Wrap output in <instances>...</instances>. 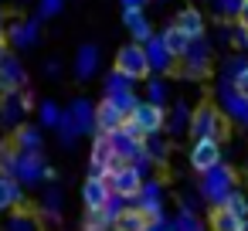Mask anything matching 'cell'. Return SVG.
<instances>
[{
	"mask_svg": "<svg viewBox=\"0 0 248 231\" xmlns=\"http://www.w3.org/2000/svg\"><path fill=\"white\" fill-rule=\"evenodd\" d=\"M194 139H228V119L214 102H201L190 116V129Z\"/></svg>",
	"mask_w": 248,
	"mask_h": 231,
	"instance_id": "cell-1",
	"label": "cell"
},
{
	"mask_svg": "<svg viewBox=\"0 0 248 231\" xmlns=\"http://www.w3.org/2000/svg\"><path fill=\"white\" fill-rule=\"evenodd\" d=\"M109 139H112V146H116V153H119V160H123V163H136V160H143V156H146V136L136 129V123H133V119H126L119 129H112V133H109Z\"/></svg>",
	"mask_w": 248,
	"mask_h": 231,
	"instance_id": "cell-2",
	"label": "cell"
},
{
	"mask_svg": "<svg viewBox=\"0 0 248 231\" xmlns=\"http://www.w3.org/2000/svg\"><path fill=\"white\" fill-rule=\"evenodd\" d=\"M31 109H34V95L28 89L11 92V95H0V126H7V129L24 126V116Z\"/></svg>",
	"mask_w": 248,
	"mask_h": 231,
	"instance_id": "cell-3",
	"label": "cell"
},
{
	"mask_svg": "<svg viewBox=\"0 0 248 231\" xmlns=\"http://www.w3.org/2000/svg\"><path fill=\"white\" fill-rule=\"evenodd\" d=\"M116 68L119 72H126L133 82H143V78H150V58H146V48L143 45H136V41H129V45H123L119 51H116Z\"/></svg>",
	"mask_w": 248,
	"mask_h": 231,
	"instance_id": "cell-4",
	"label": "cell"
},
{
	"mask_svg": "<svg viewBox=\"0 0 248 231\" xmlns=\"http://www.w3.org/2000/svg\"><path fill=\"white\" fill-rule=\"evenodd\" d=\"M119 163H123V160H119L112 139H109L106 133H95V139H92V153H89V173H95V177H109Z\"/></svg>",
	"mask_w": 248,
	"mask_h": 231,
	"instance_id": "cell-5",
	"label": "cell"
},
{
	"mask_svg": "<svg viewBox=\"0 0 248 231\" xmlns=\"http://www.w3.org/2000/svg\"><path fill=\"white\" fill-rule=\"evenodd\" d=\"M109 184H112V194L126 197V200H136L143 194V170L136 163H119L112 173H109Z\"/></svg>",
	"mask_w": 248,
	"mask_h": 231,
	"instance_id": "cell-6",
	"label": "cell"
},
{
	"mask_svg": "<svg viewBox=\"0 0 248 231\" xmlns=\"http://www.w3.org/2000/svg\"><path fill=\"white\" fill-rule=\"evenodd\" d=\"M180 75L184 78H190V82H201V78H207L211 75V48H207V41L201 38V41H194L190 45V51L180 58Z\"/></svg>",
	"mask_w": 248,
	"mask_h": 231,
	"instance_id": "cell-7",
	"label": "cell"
},
{
	"mask_svg": "<svg viewBox=\"0 0 248 231\" xmlns=\"http://www.w3.org/2000/svg\"><path fill=\"white\" fill-rule=\"evenodd\" d=\"M129 119L136 123V129H140L143 136H160L163 126H167L163 106H156V102H150V99H140V106L129 112Z\"/></svg>",
	"mask_w": 248,
	"mask_h": 231,
	"instance_id": "cell-8",
	"label": "cell"
},
{
	"mask_svg": "<svg viewBox=\"0 0 248 231\" xmlns=\"http://www.w3.org/2000/svg\"><path fill=\"white\" fill-rule=\"evenodd\" d=\"M21 89H28V72H24L21 58L14 51H7L4 62H0V95H11Z\"/></svg>",
	"mask_w": 248,
	"mask_h": 231,
	"instance_id": "cell-9",
	"label": "cell"
},
{
	"mask_svg": "<svg viewBox=\"0 0 248 231\" xmlns=\"http://www.w3.org/2000/svg\"><path fill=\"white\" fill-rule=\"evenodd\" d=\"M231 190H234V173H231L228 167H214V170L204 173V197H207V200L224 204Z\"/></svg>",
	"mask_w": 248,
	"mask_h": 231,
	"instance_id": "cell-10",
	"label": "cell"
},
{
	"mask_svg": "<svg viewBox=\"0 0 248 231\" xmlns=\"http://www.w3.org/2000/svg\"><path fill=\"white\" fill-rule=\"evenodd\" d=\"M190 167H194L197 173H207V170L221 167V139H194Z\"/></svg>",
	"mask_w": 248,
	"mask_h": 231,
	"instance_id": "cell-11",
	"label": "cell"
},
{
	"mask_svg": "<svg viewBox=\"0 0 248 231\" xmlns=\"http://www.w3.org/2000/svg\"><path fill=\"white\" fill-rule=\"evenodd\" d=\"M129 119V112H123L119 106H116V99H109V95H102V102H95V133H112V129H119L123 123Z\"/></svg>",
	"mask_w": 248,
	"mask_h": 231,
	"instance_id": "cell-12",
	"label": "cell"
},
{
	"mask_svg": "<svg viewBox=\"0 0 248 231\" xmlns=\"http://www.w3.org/2000/svg\"><path fill=\"white\" fill-rule=\"evenodd\" d=\"M109 200H112V184H109V177H95V173H89V180L82 184V204H85V211L106 207Z\"/></svg>",
	"mask_w": 248,
	"mask_h": 231,
	"instance_id": "cell-13",
	"label": "cell"
},
{
	"mask_svg": "<svg viewBox=\"0 0 248 231\" xmlns=\"http://www.w3.org/2000/svg\"><path fill=\"white\" fill-rule=\"evenodd\" d=\"M51 180V167L41 160V153H21V163H17V180L21 184H38V180Z\"/></svg>",
	"mask_w": 248,
	"mask_h": 231,
	"instance_id": "cell-14",
	"label": "cell"
},
{
	"mask_svg": "<svg viewBox=\"0 0 248 231\" xmlns=\"http://www.w3.org/2000/svg\"><path fill=\"white\" fill-rule=\"evenodd\" d=\"M207 224L211 231H248V221H241L228 204H214L207 214Z\"/></svg>",
	"mask_w": 248,
	"mask_h": 231,
	"instance_id": "cell-15",
	"label": "cell"
},
{
	"mask_svg": "<svg viewBox=\"0 0 248 231\" xmlns=\"http://www.w3.org/2000/svg\"><path fill=\"white\" fill-rule=\"evenodd\" d=\"M146 58H150V68L156 72V75H167V72H173V65H177V58L167 51V45H163V38H150L146 45Z\"/></svg>",
	"mask_w": 248,
	"mask_h": 231,
	"instance_id": "cell-16",
	"label": "cell"
},
{
	"mask_svg": "<svg viewBox=\"0 0 248 231\" xmlns=\"http://www.w3.org/2000/svg\"><path fill=\"white\" fill-rule=\"evenodd\" d=\"M38 38H41V31H38V21H34V17H31V21H14V24L7 28L11 48H31V45H38Z\"/></svg>",
	"mask_w": 248,
	"mask_h": 231,
	"instance_id": "cell-17",
	"label": "cell"
},
{
	"mask_svg": "<svg viewBox=\"0 0 248 231\" xmlns=\"http://www.w3.org/2000/svg\"><path fill=\"white\" fill-rule=\"evenodd\" d=\"M65 112L72 116V123H75L78 136H82V133H95V106H92L89 99H75Z\"/></svg>",
	"mask_w": 248,
	"mask_h": 231,
	"instance_id": "cell-18",
	"label": "cell"
},
{
	"mask_svg": "<svg viewBox=\"0 0 248 231\" xmlns=\"http://www.w3.org/2000/svg\"><path fill=\"white\" fill-rule=\"evenodd\" d=\"M190 41H201L204 38V31H207V24H204V14L197 11V7H184L180 14H177V21H173Z\"/></svg>",
	"mask_w": 248,
	"mask_h": 231,
	"instance_id": "cell-19",
	"label": "cell"
},
{
	"mask_svg": "<svg viewBox=\"0 0 248 231\" xmlns=\"http://www.w3.org/2000/svg\"><path fill=\"white\" fill-rule=\"evenodd\" d=\"M123 24H126V31H129V38L136 45H146L153 38V24L146 21L143 11H123Z\"/></svg>",
	"mask_w": 248,
	"mask_h": 231,
	"instance_id": "cell-20",
	"label": "cell"
},
{
	"mask_svg": "<svg viewBox=\"0 0 248 231\" xmlns=\"http://www.w3.org/2000/svg\"><path fill=\"white\" fill-rule=\"evenodd\" d=\"M150 228H153V217H150L140 204L126 207V211L116 217V231H150Z\"/></svg>",
	"mask_w": 248,
	"mask_h": 231,
	"instance_id": "cell-21",
	"label": "cell"
},
{
	"mask_svg": "<svg viewBox=\"0 0 248 231\" xmlns=\"http://www.w3.org/2000/svg\"><path fill=\"white\" fill-rule=\"evenodd\" d=\"M24 204V184L17 177H4L0 173V211H14Z\"/></svg>",
	"mask_w": 248,
	"mask_h": 231,
	"instance_id": "cell-22",
	"label": "cell"
},
{
	"mask_svg": "<svg viewBox=\"0 0 248 231\" xmlns=\"http://www.w3.org/2000/svg\"><path fill=\"white\" fill-rule=\"evenodd\" d=\"M95 72H99V48L95 45H82L78 55H75V78L89 82Z\"/></svg>",
	"mask_w": 248,
	"mask_h": 231,
	"instance_id": "cell-23",
	"label": "cell"
},
{
	"mask_svg": "<svg viewBox=\"0 0 248 231\" xmlns=\"http://www.w3.org/2000/svg\"><path fill=\"white\" fill-rule=\"evenodd\" d=\"M160 38H163V45H167V51H170V55H173L177 62H180V58H184V55L190 51V45H194V41H190V38H187V34H184V31H180L177 24H167Z\"/></svg>",
	"mask_w": 248,
	"mask_h": 231,
	"instance_id": "cell-24",
	"label": "cell"
},
{
	"mask_svg": "<svg viewBox=\"0 0 248 231\" xmlns=\"http://www.w3.org/2000/svg\"><path fill=\"white\" fill-rule=\"evenodd\" d=\"M17 163H21V146L14 139L0 143V173L4 177H17Z\"/></svg>",
	"mask_w": 248,
	"mask_h": 231,
	"instance_id": "cell-25",
	"label": "cell"
},
{
	"mask_svg": "<svg viewBox=\"0 0 248 231\" xmlns=\"http://www.w3.org/2000/svg\"><path fill=\"white\" fill-rule=\"evenodd\" d=\"M14 143L21 146V153H41V129L38 126H17Z\"/></svg>",
	"mask_w": 248,
	"mask_h": 231,
	"instance_id": "cell-26",
	"label": "cell"
},
{
	"mask_svg": "<svg viewBox=\"0 0 248 231\" xmlns=\"http://www.w3.org/2000/svg\"><path fill=\"white\" fill-rule=\"evenodd\" d=\"M221 102H224V109H228V116H234V119H248V99H241L231 85H224L221 82Z\"/></svg>",
	"mask_w": 248,
	"mask_h": 231,
	"instance_id": "cell-27",
	"label": "cell"
},
{
	"mask_svg": "<svg viewBox=\"0 0 248 231\" xmlns=\"http://www.w3.org/2000/svg\"><path fill=\"white\" fill-rule=\"evenodd\" d=\"M85 231H116V217L109 214V207L85 211Z\"/></svg>",
	"mask_w": 248,
	"mask_h": 231,
	"instance_id": "cell-28",
	"label": "cell"
},
{
	"mask_svg": "<svg viewBox=\"0 0 248 231\" xmlns=\"http://www.w3.org/2000/svg\"><path fill=\"white\" fill-rule=\"evenodd\" d=\"M119 92H133V78L119 68H112L106 75V95H119Z\"/></svg>",
	"mask_w": 248,
	"mask_h": 231,
	"instance_id": "cell-29",
	"label": "cell"
},
{
	"mask_svg": "<svg viewBox=\"0 0 248 231\" xmlns=\"http://www.w3.org/2000/svg\"><path fill=\"white\" fill-rule=\"evenodd\" d=\"M62 116H65V112H62V109H58V102H51V99L38 106V119H41V126H48V129L62 126Z\"/></svg>",
	"mask_w": 248,
	"mask_h": 231,
	"instance_id": "cell-30",
	"label": "cell"
},
{
	"mask_svg": "<svg viewBox=\"0 0 248 231\" xmlns=\"http://www.w3.org/2000/svg\"><path fill=\"white\" fill-rule=\"evenodd\" d=\"M190 109H187V102H177L173 106V112H170V133H184V129H190Z\"/></svg>",
	"mask_w": 248,
	"mask_h": 231,
	"instance_id": "cell-31",
	"label": "cell"
},
{
	"mask_svg": "<svg viewBox=\"0 0 248 231\" xmlns=\"http://www.w3.org/2000/svg\"><path fill=\"white\" fill-rule=\"evenodd\" d=\"M146 99H150V102H156V106H163V102H167V82H163L160 75H153V78L146 82Z\"/></svg>",
	"mask_w": 248,
	"mask_h": 231,
	"instance_id": "cell-32",
	"label": "cell"
},
{
	"mask_svg": "<svg viewBox=\"0 0 248 231\" xmlns=\"http://www.w3.org/2000/svg\"><path fill=\"white\" fill-rule=\"evenodd\" d=\"M146 156L156 160V163H163V160H167V143H163L160 136H146Z\"/></svg>",
	"mask_w": 248,
	"mask_h": 231,
	"instance_id": "cell-33",
	"label": "cell"
},
{
	"mask_svg": "<svg viewBox=\"0 0 248 231\" xmlns=\"http://www.w3.org/2000/svg\"><path fill=\"white\" fill-rule=\"evenodd\" d=\"M224 204H228V207H231V211H234L241 221H248V200H245V194H241V190H231Z\"/></svg>",
	"mask_w": 248,
	"mask_h": 231,
	"instance_id": "cell-34",
	"label": "cell"
},
{
	"mask_svg": "<svg viewBox=\"0 0 248 231\" xmlns=\"http://www.w3.org/2000/svg\"><path fill=\"white\" fill-rule=\"evenodd\" d=\"M241 4H245V0H214V11L221 17H238L241 14Z\"/></svg>",
	"mask_w": 248,
	"mask_h": 231,
	"instance_id": "cell-35",
	"label": "cell"
},
{
	"mask_svg": "<svg viewBox=\"0 0 248 231\" xmlns=\"http://www.w3.org/2000/svg\"><path fill=\"white\" fill-rule=\"evenodd\" d=\"M4 231H38V224H34L31 217H24V214H14V217L4 224Z\"/></svg>",
	"mask_w": 248,
	"mask_h": 231,
	"instance_id": "cell-36",
	"label": "cell"
},
{
	"mask_svg": "<svg viewBox=\"0 0 248 231\" xmlns=\"http://www.w3.org/2000/svg\"><path fill=\"white\" fill-rule=\"evenodd\" d=\"M231 89H234V92H238L241 99H248V65H245V68H241V72L234 75V82H231Z\"/></svg>",
	"mask_w": 248,
	"mask_h": 231,
	"instance_id": "cell-37",
	"label": "cell"
},
{
	"mask_svg": "<svg viewBox=\"0 0 248 231\" xmlns=\"http://www.w3.org/2000/svg\"><path fill=\"white\" fill-rule=\"evenodd\" d=\"M62 4L65 0H41V17H55L62 11Z\"/></svg>",
	"mask_w": 248,
	"mask_h": 231,
	"instance_id": "cell-38",
	"label": "cell"
},
{
	"mask_svg": "<svg viewBox=\"0 0 248 231\" xmlns=\"http://www.w3.org/2000/svg\"><path fill=\"white\" fill-rule=\"evenodd\" d=\"M123 11H143V0H119Z\"/></svg>",
	"mask_w": 248,
	"mask_h": 231,
	"instance_id": "cell-39",
	"label": "cell"
},
{
	"mask_svg": "<svg viewBox=\"0 0 248 231\" xmlns=\"http://www.w3.org/2000/svg\"><path fill=\"white\" fill-rule=\"evenodd\" d=\"M238 24H245V28H248V0H245V4H241V14H238Z\"/></svg>",
	"mask_w": 248,
	"mask_h": 231,
	"instance_id": "cell-40",
	"label": "cell"
},
{
	"mask_svg": "<svg viewBox=\"0 0 248 231\" xmlns=\"http://www.w3.org/2000/svg\"><path fill=\"white\" fill-rule=\"evenodd\" d=\"M4 24H7V14H4V7H0V38H7V28Z\"/></svg>",
	"mask_w": 248,
	"mask_h": 231,
	"instance_id": "cell-41",
	"label": "cell"
},
{
	"mask_svg": "<svg viewBox=\"0 0 248 231\" xmlns=\"http://www.w3.org/2000/svg\"><path fill=\"white\" fill-rule=\"evenodd\" d=\"M4 55H7V48H4V45H0V62H4Z\"/></svg>",
	"mask_w": 248,
	"mask_h": 231,
	"instance_id": "cell-42",
	"label": "cell"
},
{
	"mask_svg": "<svg viewBox=\"0 0 248 231\" xmlns=\"http://www.w3.org/2000/svg\"><path fill=\"white\" fill-rule=\"evenodd\" d=\"M241 28H245V24H241ZM245 48H248V28H245Z\"/></svg>",
	"mask_w": 248,
	"mask_h": 231,
	"instance_id": "cell-43",
	"label": "cell"
}]
</instances>
